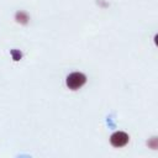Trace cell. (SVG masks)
I'll return each instance as SVG.
<instances>
[{"label":"cell","mask_w":158,"mask_h":158,"mask_svg":"<svg viewBox=\"0 0 158 158\" xmlns=\"http://www.w3.org/2000/svg\"><path fill=\"white\" fill-rule=\"evenodd\" d=\"M128 139H130L128 135L123 131H116L110 136V143H111V146H114L116 148L125 147L128 143Z\"/></svg>","instance_id":"obj_2"},{"label":"cell","mask_w":158,"mask_h":158,"mask_svg":"<svg viewBox=\"0 0 158 158\" xmlns=\"http://www.w3.org/2000/svg\"><path fill=\"white\" fill-rule=\"evenodd\" d=\"M86 83V77L83 73L74 72L67 77V86L70 90H78Z\"/></svg>","instance_id":"obj_1"},{"label":"cell","mask_w":158,"mask_h":158,"mask_svg":"<svg viewBox=\"0 0 158 158\" xmlns=\"http://www.w3.org/2000/svg\"><path fill=\"white\" fill-rule=\"evenodd\" d=\"M147 146H148V148H151V149H158V137L157 136H154V137H151V138H148V141H147Z\"/></svg>","instance_id":"obj_3"},{"label":"cell","mask_w":158,"mask_h":158,"mask_svg":"<svg viewBox=\"0 0 158 158\" xmlns=\"http://www.w3.org/2000/svg\"><path fill=\"white\" fill-rule=\"evenodd\" d=\"M16 20H17L19 22H21V23H27V21H28V16H27V14L20 11V12L16 14Z\"/></svg>","instance_id":"obj_4"},{"label":"cell","mask_w":158,"mask_h":158,"mask_svg":"<svg viewBox=\"0 0 158 158\" xmlns=\"http://www.w3.org/2000/svg\"><path fill=\"white\" fill-rule=\"evenodd\" d=\"M154 43H156V46L158 47V33H157L156 37H154Z\"/></svg>","instance_id":"obj_5"}]
</instances>
